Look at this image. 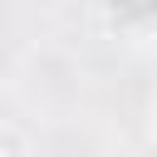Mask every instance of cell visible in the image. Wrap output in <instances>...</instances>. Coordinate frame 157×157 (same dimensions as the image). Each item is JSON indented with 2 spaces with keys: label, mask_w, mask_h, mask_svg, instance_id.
Masks as SVG:
<instances>
[{
  "label": "cell",
  "mask_w": 157,
  "mask_h": 157,
  "mask_svg": "<svg viewBox=\"0 0 157 157\" xmlns=\"http://www.w3.org/2000/svg\"><path fill=\"white\" fill-rule=\"evenodd\" d=\"M108 10H113V20H123V25H147V20H157V0H103Z\"/></svg>",
  "instance_id": "obj_1"
}]
</instances>
